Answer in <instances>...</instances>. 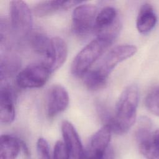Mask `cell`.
Here are the masks:
<instances>
[{"instance_id": "cell-10", "label": "cell", "mask_w": 159, "mask_h": 159, "mask_svg": "<svg viewBox=\"0 0 159 159\" xmlns=\"http://www.w3.org/2000/svg\"><path fill=\"white\" fill-rule=\"evenodd\" d=\"M61 129L64 143L72 159H83L85 150L73 124L68 120H64L61 124Z\"/></svg>"}, {"instance_id": "cell-18", "label": "cell", "mask_w": 159, "mask_h": 159, "mask_svg": "<svg viewBox=\"0 0 159 159\" xmlns=\"http://www.w3.org/2000/svg\"><path fill=\"white\" fill-rule=\"evenodd\" d=\"M20 60L14 54L6 53L1 55L0 79L1 82L17 72L20 67Z\"/></svg>"}, {"instance_id": "cell-17", "label": "cell", "mask_w": 159, "mask_h": 159, "mask_svg": "<svg viewBox=\"0 0 159 159\" xmlns=\"http://www.w3.org/2000/svg\"><path fill=\"white\" fill-rule=\"evenodd\" d=\"M20 150V140L7 134L1 136L0 159H16Z\"/></svg>"}, {"instance_id": "cell-8", "label": "cell", "mask_w": 159, "mask_h": 159, "mask_svg": "<svg viewBox=\"0 0 159 159\" xmlns=\"http://www.w3.org/2000/svg\"><path fill=\"white\" fill-rule=\"evenodd\" d=\"M97 7L91 4L77 6L72 13V27L75 34L84 36L94 30Z\"/></svg>"}, {"instance_id": "cell-21", "label": "cell", "mask_w": 159, "mask_h": 159, "mask_svg": "<svg viewBox=\"0 0 159 159\" xmlns=\"http://www.w3.org/2000/svg\"><path fill=\"white\" fill-rule=\"evenodd\" d=\"M37 151L39 159H52L48 143L43 138H39L37 142Z\"/></svg>"}, {"instance_id": "cell-9", "label": "cell", "mask_w": 159, "mask_h": 159, "mask_svg": "<svg viewBox=\"0 0 159 159\" xmlns=\"http://www.w3.org/2000/svg\"><path fill=\"white\" fill-rule=\"evenodd\" d=\"M68 104V93L63 86L53 84L48 89L46 98V111L49 118H53L64 111Z\"/></svg>"}, {"instance_id": "cell-22", "label": "cell", "mask_w": 159, "mask_h": 159, "mask_svg": "<svg viewBox=\"0 0 159 159\" xmlns=\"http://www.w3.org/2000/svg\"><path fill=\"white\" fill-rule=\"evenodd\" d=\"M20 147H21V150H22L25 157L29 159L30 158V153L29 152V150L27 145L25 144V143L21 140H20Z\"/></svg>"}, {"instance_id": "cell-15", "label": "cell", "mask_w": 159, "mask_h": 159, "mask_svg": "<svg viewBox=\"0 0 159 159\" xmlns=\"http://www.w3.org/2000/svg\"><path fill=\"white\" fill-rule=\"evenodd\" d=\"M81 2L80 1H45L36 4L33 11L35 16L43 17L58 11L70 9Z\"/></svg>"}, {"instance_id": "cell-1", "label": "cell", "mask_w": 159, "mask_h": 159, "mask_svg": "<svg viewBox=\"0 0 159 159\" xmlns=\"http://www.w3.org/2000/svg\"><path fill=\"white\" fill-rule=\"evenodd\" d=\"M139 101L138 87L135 84L126 87L117 102L114 115L105 124L112 132L122 135L130 130L135 122Z\"/></svg>"}, {"instance_id": "cell-13", "label": "cell", "mask_w": 159, "mask_h": 159, "mask_svg": "<svg viewBox=\"0 0 159 159\" xmlns=\"http://www.w3.org/2000/svg\"><path fill=\"white\" fill-rule=\"evenodd\" d=\"M29 39L31 47L35 52L43 57L42 62L47 64L52 55V39H49L42 32L32 31Z\"/></svg>"}, {"instance_id": "cell-14", "label": "cell", "mask_w": 159, "mask_h": 159, "mask_svg": "<svg viewBox=\"0 0 159 159\" xmlns=\"http://www.w3.org/2000/svg\"><path fill=\"white\" fill-rule=\"evenodd\" d=\"M52 44L51 57L46 65L53 73L58 69L66 61L68 55V47L64 40L59 37L52 38Z\"/></svg>"}, {"instance_id": "cell-19", "label": "cell", "mask_w": 159, "mask_h": 159, "mask_svg": "<svg viewBox=\"0 0 159 159\" xmlns=\"http://www.w3.org/2000/svg\"><path fill=\"white\" fill-rule=\"evenodd\" d=\"M145 105L151 113L159 117V87L147 94L145 98Z\"/></svg>"}, {"instance_id": "cell-20", "label": "cell", "mask_w": 159, "mask_h": 159, "mask_svg": "<svg viewBox=\"0 0 159 159\" xmlns=\"http://www.w3.org/2000/svg\"><path fill=\"white\" fill-rule=\"evenodd\" d=\"M70 154L64 142L57 141L54 146L53 159H70Z\"/></svg>"}, {"instance_id": "cell-4", "label": "cell", "mask_w": 159, "mask_h": 159, "mask_svg": "<svg viewBox=\"0 0 159 159\" xmlns=\"http://www.w3.org/2000/svg\"><path fill=\"white\" fill-rule=\"evenodd\" d=\"M150 121L146 117L140 119L135 132L140 153L147 159H159V129L150 132Z\"/></svg>"}, {"instance_id": "cell-11", "label": "cell", "mask_w": 159, "mask_h": 159, "mask_svg": "<svg viewBox=\"0 0 159 159\" xmlns=\"http://www.w3.org/2000/svg\"><path fill=\"white\" fill-rule=\"evenodd\" d=\"M14 96L12 89L7 84H1L0 92V120L1 123L11 124L15 119Z\"/></svg>"}, {"instance_id": "cell-12", "label": "cell", "mask_w": 159, "mask_h": 159, "mask_svg": "<svg viewBox=\"0 0 159 159\" xmlns=\"http://www.w3.org/2000/svg\"><path fill=\"white\" fill-rule=\"evenodd\" d=\"M112 130L109 125H104L91 137L86 150L91 153H102L109 148Z\"/></svg>"}, {"instance_id": "cell-16", "label": "cell", "mask_w": 159, "mask_h": 159, "mask_svg": "<svg viewBox=\"0 0 159 159\" xmlns=\"http://www.w3.org/2000/svg\"><path fill=\"white\" fill-rule=\"evenodd\" d=\"M157 22V15L152 6L148 3L143 4L137 18L136 26L138 31L141 34H147L155 27Z\"/></svg>"}, {"instance_id": "cell-2", "label": "cell", "mask_w": 159, "mask_h": 159, "mask_svg": "<svg viewBox=\"0 0 159 159\" xmlns=\"http://www.w3.org/2000/svg\"><path fill=\"white\" fill-rule=\"evenodd\" d=\"M112 42L107 38L97 36L74 58L71 66V73L75 76L82 77Z\"/></svg>"}, {"instance_id": "cell-5", "label": "cell", "mask_w": 159, "mask_h": 159, "mask_svg": "<svg viewBox=\"0 0 159 159\" xmlns=\"http://www.w3.org/2000/svg\"><path fill=\"white\" fill-rule=\"evenodd\" d=\"M137 52V47L133 45H121L111 49L93 69L99 76L107 81L109 75L120 62L132 57Z\"/></svg>"}, {"instance_id": "cell-7", "label": "cell", "mask_w": 159, "mask_h": 159, "mask_svg": "<svg viewBox=\"0 0 159 159\" xmlns=\"http://www.w3.org/2000/svg\"><path fill=\"white\" fill-rule=\"evenodd\" d=\"M52 73L43 62L29 65L18 73L16 81L21 88H38L43 86Z\"/></svg>"}, {"instance_id": "cell-6", "label": "cell", "mask_w": 159, "mask_h": 159, "mask_svg": "<svg viewBox=\"0 0 159 159\" xmlns=\"http://www.w3.org/2000/svg\"><path fill=\"white\" fill-rule=\"evenodd\" d=\"M121 26L116 9L107 6L97 14L94 30L98 37L107 38L114 42L120 32Z\"/></svg>"}, {"instance_id": "cell-3", "label": "cell", "mask_w": 159, "mask_h": 159, "mask_svg": "<svg viewBox=\"0 0 159 159\" xmlns=\"http://www.w3.org/2000/svg\"><path fill=\"white\" fill-rule=\"evenodd\" d=\"M10 17L14 35L20 39H27L32 32V12L25 2L20 0L10 2Z\"/></svg>"}]
</instances>
